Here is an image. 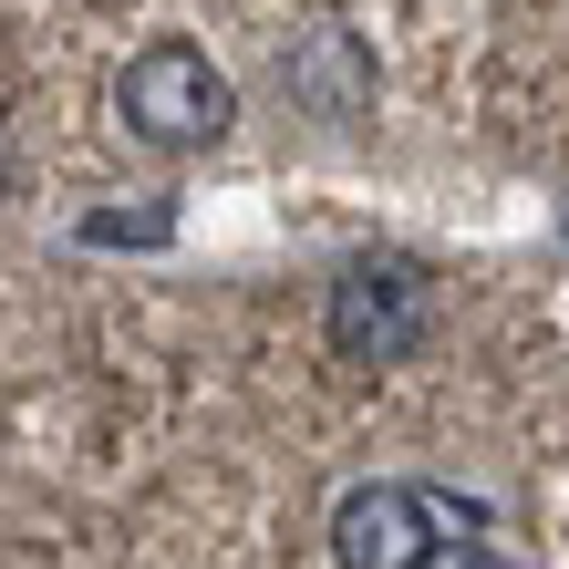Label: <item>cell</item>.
<instances>
[{
	"mask_svg": "<svg viewBox=\"0 0 569 569\" xmlns=\"http://www.w3.org/2000/svg\"><path fill=\"white\" fill-rule=\"evenodd\" d=\"M114 114L136 124L146 146L166 156H187V146H218L228 124H239V93H228V73L208 52H187V42H156L124 62V83H114Z\"/></svg>",
	"mask_w": 569,
	"mask_h": 569,
	"instance_id": "obj_1",
	"label": "cell"
},
{
	"mask_svg": "<svg viewBox=\"0 0 569 569\" xmlns=\"http://www.w3.org/2000/svg\"><path fill=\"white\" fill-rule=\"evenodd\" d=\"M456 528H477V508H446L435 487H352L331 508V559L342 569H435L466 549Z\"/></svg>",
	"mask_w": 569,
	"mask_h": 569,
	"instance_id": "obj_2",
	"label": "cell"
},
{
	"mask_svg": "<svg viewBox=\"0 0 569 569\" xmlns=\"http://www.w3.org/2000/svg\"><path fill=\"white\" fill-rule=\"evenodd\" d=\"M415 342H425V270H405V259H352L342 290H331V352L383 373Z\"/></svg>",
	"mask_w": 569,
	"mask_h": 569,
	"instance_id": "obj_3",
	"label": "cell"
}]
</instances>
